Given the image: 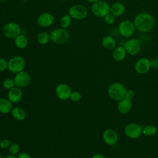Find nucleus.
Wrapping results in <instances>:
<instances>
[{
	"mask_svg": "<svg viewBox=\"0 0 158 158\" xmlns=\"http://www.w3.org/2000/svg\"><path fill=\"white\" fill-rule=\"evenodd\" d=\"M133 23L136 30L142 33H146L153 29L155 25V20L150 13L141 12L135 15Z\"/></svg>",
	"mask_w": 158,
	"mask_h": 158,
	"instance_id": "f257e3e1",
	"label": "nucleus"
},
{
	"mask_svg": "<svg viewBox=\"0 0 158 158\" xmlns=\"http://www.w3.org/2000/svg\"><path fill=\"white\" fill-rule=\"evenodd\" d=\"M127 89L125 86L118 82L112 83L108 88L109 96L114 101H120L125 98Z\"/></svg>",
	"mask_w": 158,
	"mask_h": 158,
	"instance_id": "f03ea898",
	"label": "nucleus"
},
{
	"mask_svg": "<svg viewBox=\"0 0 158 158\" xmlns=\"http://www.w3.org/2000/svg\"><path fill=\"white\" fill-rule=\"evenodd\" d=\"M92 13L98 17H104L110 12V5L104 1L101 0L92 4L91 7Z\"/></svg>",
	"mask_w": 158,
	"mask_h": 158,
	"instance_id": "7ed1b4c3",
	"label": "nucleus"
},
{
	"mask_svg": "<svg viewBox=\"0 0 158 158\" xmlns=\"http://www.w3.org/2000/svg\"><path fill=\"white\" fill-rule=\"evenodd\" d=\"M118 30L121 36L125 38H130L133 35L136 28L133 21L127 19L120 22L118 26Z\"/></svg>",
	"mask_w": 158,
	"mask_h": 158,
	"instance_id": "20e7f679",
	"label": "nucleus"
},
{
	"mask_svg": "<svg viewBox=\"0 0 158 158\" xmlns=\"http://www.w3.org/2000/svg\"><path fill=\"white\" fill-rule=\"evenodd\" d=\"M68 14L72 19L80 20L86 17L88 15V10L83 4H74L69 8Z\"/></svg>",
	"mask_w": 158,
	"mask_h": 158,
	"instance_id": "39448f33",
	"label": "nucleus"
},
{
	"mask_svg": "<svg viewBox=\"0 0 158 158\" xmlns=\"http://www.w3.org/2000/svg\"><path fill=\"white\" fill-rule=\"evenodd\" d=\"M51 40L54 43L61 44L66 43L69 39V33L63 28H58L53 30L50 33Z\"/></svg>",
	"mask_w": 158,
	"mask_h": 158,
	"instance_id": "423d86ee",
	"label": "nucleus"
},
{
	"mask_svg": "<svg viewBox=\"0 0 158 158\" xmlns=\"http://www.w3.org/2000/svg\"><path fill=\"white\" fill-rule=\"evenodd\" d=\"M25 66V59L21 56H14L8 61V69L12 73H19L22 71Z\"/></svg>",
	"mask_w": 158,
	"mask_h": 158,
	"instance_id": "0eeeda50",
	"label": "nucleus"
},
{
	"mask_svg": "<svg viewBox=\"0 0 158 158\" xmlns=\"http://www.w3.org/2000/svg\"><path fill=\"white\" fill-rule=\"evenodd\" d=\"M21 33L20 25L15 22H9L6 23L2 28L3 35L9 38H15Z\"/></svg>",
	"mask_w": 158,
	"mask_h": 158,
	"instance_id": "6e6552de",
	"label": "nucleus"
},
{
	"mask_svg": "<svg viewBox=\"0 0 158 158\" xmlns=\"http://www.w3.org/2000/svg\"><path fill=\"white\" fill-rule=\"evenodd\" d=\"M123 46L127 52L130 56L138 54L141 49V43L136 38H130L128 40L123 44Z\"/></svg>",
	"mask_w": 158,
	"mask_h": 158,
	"instance_id": "1a4fd4ad",
	"label": "nucleus"
},
{
	"mask_svg": "<svg viewBox=\"0 0 158 158\" xmlns=\"http://www.w3.org/2000/svg\"><path fill=\"white\" fill-rule=\"evenodd\" d=\"M143 127L136 123H130L125 127V133L130 138H138L142 134Z\"/></svg>",
	"mask_w": 158,
	"mask_h": 158,
	"instance_id": "9d476101",
	"label": "nucleus"
},
{
	"mask_svg": "<svg viewBox=\"0 0 158 158\" xmlns=\"http://www.w3.org/2000/svg\"><path fill=\"white\" fill-rule=\"evenodd\" d=\"M151 60L146 57H141L136 60L135 64L136 72L140 74H144L149 71L151 68Z\"/></svg>",
	"mask_w": 158,
	"mask_h": 158,
	"instance_id": "9b49d317",
	"label": "nucleus"
},
{
	"mask_svg": "<svg viewBox=\"0 0 158 158\" xmlns=\"http://www.w3.org/2000/svg\"><path fill=\"white\" fill-rule=\"evenodd\" d=\"M30 80V74L27 72L22 70L17 73L14 78V81L16 86L19 88H25L29 85Z\"/></svg>",
	"mask_w": 158,
	"mask_h": 158,
	"instance_id": "f8f14e48",
	"label": "nucleus"
},
{
	"mask_svg": "<svg viewBox=\"0 0 158 158\" xmlns=\"http://www.w3.org/2000/svg\"><path fill=\"white\" fill-rule=\"evenodd\" d=\"M56 94L57 96L62 100H65L70 98L72 90L66 84L60 83L56 88Z\"/></svg>",
	"mask_w": 158,
	"mask_h": 158,
	"instance_id": "ddd939ff",
	"label": "nucleus"
},
{
	"mask_svg": "<svg viewBox=\"0 0 158 158\" xmlns=\"http://www.w3.org/2000/svg\"><path fill=\"white\" fill-rule=\"evenodd\" d=\"M53 15L48 12H44L40 14L37 18V23L41 27H50L54 22Z\"/></svg>",
	"mask_w": 158,
	"mask_h": 158,
	"instance_id": "4468645a",
	"label": "nucleus"
},
{
	"mask_svg": "<svg viewBox=\"0 0 158 158\" xmlns=\"http://www.w3.org/2000/svg\"><path fill=\"white\" fill-rule=\"evenodd\" d=\"M104 142L108 145H114L118 141V135L117 132L113 129L106 130L102 135Z\"/></svg>",
	"mask_w": 158,
	"mask_h": 158,
	"instance_id": "2eb2a0df",
	"label": "nucleus"
},
{
	"mask_svg": "<svg viewBox=\"0 0 158 158\" xmlns=\"http://www.w3.org/2000/svg\"><path fill=\"white\" fill-rule=\"evenodd\" d=\"M125 10V6L121 2H115L110 6V13L115 17L123 15Z\"/></svg>",
	"mask_w": 158,
	"mask_h": 158,
	"instance_id": "dca6fc26",
	"label": "nucleus"
},
{
	"mask_svg": "<svg viewBox=\"0 0 158 158\" xmlns=\"http://www.w3.org/2000/svg\"><path fill=\"white\" fill-rule=\"evenodd\" d=\"M127 54L123 46H116L112 51V58L116 62H121L125 59Z\"/></svg>",
	"mask_w": 158,
	"mask_h": 158,
	"instance_id": "f3484780",
	"label": "nucleus"
},
{
	"mask_svg": "<svg viewBox=\"0 0 158 158\" xmlns=\"http://www.w3.org/2000/svg\"><path fill=\"white\" fill-rule=\"evenodd\" d=\"M131 100L124 98L118 101L117 104V109L118 112L122 114H127L131 110Z\"/></svg>",
	"mask_w": 158,
	"mask_h": 158,
	"instance_id": "a211bd4d",
	"label": "nucleus"
},
{
	"mask_svg": "<svg viewBox=\"0 0 158 158\" xmlns=\"http://www.w3.org/2000/svg\"><path fill=\"white\" fill-rule=\"evenodd\" d=\"M22 97V92L20 88L14 87L9 89L8 98L12 103H16L20 101Z\"/></svg>",
	"mask_w": 158,
	"mask_h": 158,
	"instance_id": "6ab92c4d",
	"label": "nucleus"
},
{
	"mask_svg": "<svg viewBox=\"0 0 158 158\" xmlns=\"http://www.w3.org/2000/svg\"><path fill=\"white\" fill-rule=\"evenodd\" d=\"M102 46L107 50H113L117 45L115 40L110 35L105 36L101 40Z\"/></svg>",
	"mask_w": 158,
	"mask_h": 158,
	"instance_id": "aec40b11",
	"label": "nucleus"
},
{
	"mask_svg": "<svg viewBox=\"0 0 158 158\" xmlns=\"http://www.w3.org/2000/svg\"><path fill=\"white\" fill-rule=\"evenodd\" d=\"M12 102L8 99L0 98V112L7 114L11 112L12 109Z\"/></svg>",
	"mask_w": 158,
	"mask_h": 158,
	"instance_id": "412c9836",
	"label": "nucleus"
},
{
	"mask_svg": "<svg viewBox=\"0 0 158 158\" xmlns=\"http://www.w3.org/2000/svg\"><path fill=\"white\" fill-rule=\"evenodd\" d=\"M14 43H15V46L18 48L24 49L27 46L28 41L27 38L25 35L20 34L15 38Z\"/></svg>",
	"mask_w": 158,
	"mask_h": 158,
	"instance_id": "4be33fe9",
	"label": "nucleus"
},
{
	"mask_svg": "<svg viewBox=\"0 0 158 158\" xmlns=\"http://www.w3.org/2000/svg\"><path fill=\"white\" fill-rule=\"evenodd\" d=\"M12 117L17 120H23L26 117V113L25 110L19 107H14L11 110Z\"/></svg>",
	"mask_w": 158,
	"mask_h": 158,
	"instance_id": "5701e85b",
	"label": "nucleus"
},
{
	"mask_svg": "<svg viewBox=\"0 0 158 158\" xmlns=\"http://www.w3.org/2000/svg\"><path fill=\"white\" fill-rule=\"evenodd\" d=\"M51 40V35L49 33L43 31L37 36V41L40 44H46Z\"/></svg>",
	"mask_w": 158,
	"mask_h": 158,
	"instance_id": "b1692460",
	"label": "nucleus"
},
{
	"mask_svg": "<svg viewBox=\"0 0 158 158\" xmlns=\"http://www.w3.org/2000/svg\"><path fill=\"white\" fill-rule=\"evenodd\" d=\"M157 128L152 125H147L143 128L142 133L146 136H152L156 135Z\"/></svg>",
	"mask_w": 158,
	"mask_h": 158,
	"instance_id": "393cba45",
	"label": "nucleus"
},
{
	"mask_svg": "<svg viewBox=\"0 0 158 158\" xmlns=\"http://www.w3.org/2000/svg\"><path fill=\"white\" fill-rule=\"evenodd\" d=\"M72 23V17L69 14L64 15L60 19V25L61 28H67Z\"/></svg>",
	"mask_w": 158,
	"mask_h": 158,
	"instance_id": "a878e982",
	"label": "nucleus"
},
{
	"mask_svg": "<svg viewBox=\"0 0 158 158\" xmlns=\"http://www.w3.org/2000/svg\"><path fill=\"white\" fill-rule=\"evenodd\" d=\"M15 85V84L14 80H12V79L7 78V79H6L3 81L4 88L6 89H10L11 88H14Z\"/></svg>",
	"mask_w": 158,
	"mask_h": 158,
	"instance_id": "bb28decb",
	"label": "nucleus"
},
{
	"mask_svg": "<svg viewBox=\"0 0 158 158\" xmlns=\"http://www.w3.org/2000/svg\"><path fill=\"white\" fill-rule=\"evenodd\" d=\"M104 22L107 25H112L115 22V17L110 12L104 17Z\"/></svg>",
	"mask_w": 158,
	"mask_h": 158,
	"instance_id": "cd10ccee",
	"label": "nucleus"
},
{
	"mask_svg": "<svg viewBox=\"0 0 158 158\" xmlns=\"http://www.w3.org/2000/svg\"><path fill=\"white\" fill-rule=\"evenodd\" d=\"M19 151V147L17 144L12 143L10 144V146L9 147V151L10 154L14 156L17 154Z\"/></svg>",
	"mask_w": 158,
	"mask_h": 158,
	"instance_id": "c85d7f7f",
	"label": "nucleus"
},
{
	"mask_svg": "<svg viewBox=\"0 0 158 158\" xmlns=\"http://www.w3.org/2000/svg\"><path fill=\"white\" fill-rule=\"evenodd\" d=\"M81 96L80 93L76 91H72L70 96V99L73 102L79 101L81 99Z\"/></svg>",
	"mask_w": 158,
	"mask_h": 158,
	"instance_id": "c756f323",
	"label": "nucleus"
},
{
	"mask_svg": "<svg viewBox=\"0 0 158 158\" xmlns=\"http://www.w3.org/2000/svg\"><path fill=\"white\" fill-rule=\"evenodd\" d=\"M7 69H8V62L3 58H0V71H4Z\"/></svg>",
	"mask_w": 158,
	"mask_h": 158,
	"instance_id": "7c9ffc66",
	"label": "nucleus"
},
{
	"mask_svg": "<svg viewBox=\"0 0 158 158\" xmlns=\"http://www.w3.org/2000/svg\"><path fill=\"white\" fill-rule=\"evenodd\" d=\"M10 144V141L7 139H2L0 142V147L1 148H7V147H9Z\"/></svg>",
	"mask_w": 158,
	"mask_h": 158,
	"instance_id": "2f4dec72",
	"label": "nucleus"
},
{
	"mask_svg": "<svg viewBox=\"0 0 158 158\" xmlns=\"http://www.w3.org/2000/svg\"><path fill=\"white\" fill-rule=\"evenodd\" d=\"M134 95H135V94H134V92H133V90H131V89H127L125 98H127V99L131 100L133 98Z\"/></svg>",
	"mask_w": 158,
	"mask_h": 158,
	"instance_id": "473e14b6",
	"label": "nucleus"
},
{
	"mask_svg": "<svg viewBox=\"0 0 158 158\" xmlns=\"http://www.w3.org/2000/svg\"><path fill=\"white\" fill-rule=\"evenodd\" d=\"M151 67L154 68H158V59H153L152 60H151Z\"/></svg>",
	"mask_w": 158,
	"mask_h": 158,
	"instance_id": "72a5a7b5",
	"label": "nucleus"
},
{
	"mask_svg": "<svg viewBox=\"0 0 158 158\" xmlns=\"http://www.w3.org/2000/svg\"><path fill=\"white\" fill-rule=\"evenodd\" d=\"M17 158H31V157L26 152H21L18 155Z\"/></svg>",
	"mask_w": 158,
	"mask_h": 158,
	"instance_id": "f704fd0d",
	"label": "nucleus"
},
{
	"mask_svg": "<svg viewBox=\"0 0 158 158\" xmlns=\"http://www.w3.org/2000/svg\"><path fill=\"white\" fill-rule=\"evenodd\" d=\"M92 158H106L104 156L102 155V154H94Z\"/></svg>",
	"mask_w": 158,
	"mask_h": 158,
	"instance_id": "c9c22d12",
	"label": "nucleus"
},
{
	"mask_svg": "<svg viewBox=\"0 0 158 158\" xmlns=\"http://www.w3.org/2000/svg\"><path fill=\"white\" fill-rule=\"evenodd\" d=\"M4 158H16V157H15V156L10 154V155H8V156H6Z\"/></svg>",
	"mask_w": 158,
	"mask_h": 158,
	"instance_id": "e433bc0d",
	"label": "nucleus"
},
{
	"mask_svg": "<svg viewBox=\"0 0 158 158\" xmlns=\"http://www.w3.org/2000/svg\"><path fill=\"white\" fill-rule=\"evenodd\" d=\"M87 1L89 2H91V3H94L95 2H97V1H101V0H86Z\"/></svg>",
	"mask_w": 158,
	"mask_h": 158,
	"instance_id": "4c0bfd02",
	"label": "nucleus"
},
{
	"mask_svg": "<svg viewBox=\"0 0 158 158\" xmlns=\"http://www.w3.org/2000/svg\"><path fill=\"white\" fill-rule=\"evenodd\" d=\"M6 0H0V1H1V2H4V1H6Z\"/></svg>",
	"mask_w": 158,
	"mask_h": 158,
	"instance_id": "58836bf2",
	"label": "nucleus"
},
{
	"mask_svg": "<svg viewBox=\"0 0 158 158\" xmlns=\"http://www.w3.org/2000/svg\"><path fill=\"white\" fill-rule=\"evenodd\" d=\"M22 1H28V0H21Z\"/></svg>",
	"mask_w": 158,
	"mask_h": 158,
	"instance_id": "ea45409f",
	"label": "nucleus"
},
{
	"mask_svg": "<svg viewBox=\"0 0 158 158\" xmlns=\"http://www.w3.org/2000/svg\"><path fill=\"white\" fill-rule=\"evenodd\" d=\"M0 158H2V156H1V154H0Z\"/></svg>",
	"mask_w": 158,
	"mask_h": 158,
	"instance_id": "a19ab883",
	"label": "nucleus"
},
{
	"mask_svg": "<svg viewBox=\"0 0 158 158\" xmlns=\"http://www.w3.org/2000/svg\"><path fill=\"white\" fill-rule=\"evenodd\" d=\"M62 1H69V0H62Z\"/></svg>",
	"mask_w": 158,
	"mask_h": 158,
	"instance_id": "79ce46f5",
	"label": "nucleus"
}]
</instances>
